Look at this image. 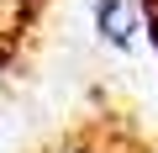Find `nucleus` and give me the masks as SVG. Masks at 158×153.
Masks as SVG:
<instances>
[{
	"label": "nucleus",
	"mask_w": 158,
	"mask_h": 153,
	"mask_svg": "<svg viewBox=\"0 0 158 153\" xmlns=\"http://www.w3.org/2000/svg\"><path fill=\"white\" fill-rule=\"evenodd\" d=\"M153 37H158V32H153Z\"/></svg>",
	"instance_id": "3"
},
{
	"label": "nucleus",
	"mask_w": 158,
	"mask_h": 153,
	"mask_svg": "<svg viewBox=\"0 0 158 153\" xmlns=\"http://www.w3.org/2000/svg\"><path fill=\"white\" fill-rule=\"evenodd\" d=\"M95 21H100V32H106L116 48H132L137 16H132V6H127V0H95Z\"/></svg>",
	"instance_id": "1"
},
{
	"label": "nucleus",
	"mask_w": 158,
	"mask_h": 153,
	"mask_svg": "<svg viewBox=\"0 0 158 153\" xmlns=\"http://www.w3.org/2000/svg\"><path fill=\"white\" fill-rule=\"evenodd\" d=\"M69 153H85V148H69Z\"/></svg>",
	"instance_id": "2"
}]
</instances>
